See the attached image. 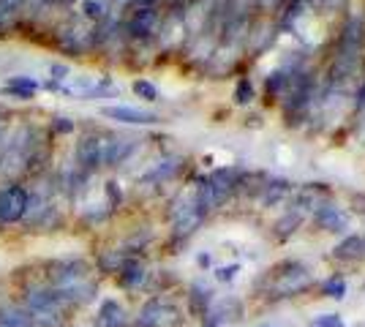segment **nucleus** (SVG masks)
Segmentation results:
<instances>
[{
    "label": "nucleus",
    "instance_id": "obj_31",
    "mask_svg": "<svg viewBox=\"0 0 365 327\" xmlns=\"http://www.w3.org/2000/svg\"><path fill=\"white\" fill-rule=\"evenodd\" d=\"M267 3H273V6H278V3H284V0H267Z\"/></svg>",
    "mask_w": 365,
    "mask_h": 327
},
{
    "label": "nucleus",
    "instance_id": "obj_9",
    "mask_svg": "<svg viewBox=\"0 0 365 327\" xmlns=\"http://www.w3.org/2000/svg\"><path fill=\"white\" fill-rule=\"evenodd\" d=\"M205 180H207V186L213 188L215 194L221 197V202H224L229 194H232L235 188L240 186V180H243V172L232 170V167H229V170H215L213 175H210V177H205Z\"/></svg>",
    "mask_w": 365,
    "mask_h": 327
},
{
    "label": "nucleus",
    "instance_id": "obj_8",
    "mask_svg": "<svg viewBox=\"0 0 365 327\" xmlns=\"http://www.w3.org/2000/svg\"><path fill=\"white\" fill-rule=\"evenodd\" d=\"M104 118H109V120H118V123H128V125L158 123V115L145 112V109H134V107H104Z\"/></svg>",
    "mask_w": 365,
    "mask_h": 327
},
{
    "label": "nucleus",
    "instance_id": "obj_27",
    "mask_svg": "<svg viewBox=\"0 0 365 327\" xmlns=\"http://www.w3.org/2000/svg\"><path fill=\"white\" fill-rule=\"evenodd\" d=\"M237 270H240V267H237V265H232V267H221V270H218L215 276H218V281H232V279H235V273H237Z\"/></svg>",
    "mask_w": 365,
    "mask_h": 327
},
{
    "label": "nucleus",
    "instance_id": "obj_30",
    "mask_svg": "<svg viewBox=\"0 0 365 327\" xmlns=\"http://www.w3.org/2000/svg\"><path fill=\"white\" fill-rule=\"evenodd\" d=\"M58 120H61V123H58V131H71V128H74V123H71L68 118H58Z\"/></svg>",
    "mask_w": 365,
    "mask_h": 327
},
{
    "label": "nucleus",
    "instance_id": "obj_25",
    "mask_svg": "<svg viewBox=\"0 0 365 327\" xmlns=\"http://www.w3.org/2000/svg\"><path fill=\"white\" fill-rule=\"evenodd\" d=\"M191 300H194V308H197L199 313H205V308H207V303H210V289H202V286H194V295H191Z\"/></svg>",
    "mask_w": 365,
    "mask_h": 327
},
{
    "label": "nucleus",
    "instance_id": "obj_3",
    "mask_svg": "<svg viewBox=\"0 0 365 327\" xmlns=\"http://www.w3.org/2000/svg\"><path fill=\"white\" fill-rule=\"evenodd\" d=\"M311 286H314V276L303 265L292 262V265H284L281 270H275L273 281H270V295L292 297L305 292V289H311Z\"/></svg>",
    "mask_w": 365,
    "mask_h": 327
},
{
    "label": "nucleus",
    "instance_id": "obj_4",
    "mask_svg": "<svg viewBox=\"0 0 365 327\" xmlns=\"http://www.w3.org/2000/svg\"><path fill=\"white\" fill-rule=\"evenodd\" d=\"M31 191L19 183H9L0 188V224H16L28 216Z\"/></svg>",
    "mask_w": 365,
    "mask_h": 327
},
{
    "label": "nucleus",
    "instance_id": "obj_14",
    "mask_svg": "<svg viewBox=\"0 0 365 327\" xmlns=\"http://www.w3.org/2000/svg\"><path fill=\"white\" fill-rule=\"evenodd\" d=\"M118 273H120V284L128 286V289H137L139 284L145 281V276H148V273H145V265H142L139 259H125Z\"/></svg>",
    "mask_w": 365,
    "mask_h": 327
},
{
    "label": "nucleus",
    "instance_id": "obj_22",
    "mask_svg": "<svg viewBox=\"0 0 365 327\" xmlns=\"http://www.w3.org/2000/svg\"><path fill=\"white\" fill-rule=\"evenodd\" d=\"M175 170H178V158H169V161H164L161 167H155L145 180H164V177H169Z\"/></svg>",
    "mask_w": 365,
    "mask_h": 327
},
{
    "label": "nucleus",
    "instance_id": "obj_17",
    "mask_svg": "<svg viewBox=\"0 0 365 327\" xmlns=\"http://www.w3.org/2000/svg\"><path fill=\"white\" fill-rule=\"evenodd\" d=\"M300 221H303V210H300V207H294V210H289L287 216L275 224V234H278L281 240H284V237H289L292 232H297Z\"/></svg>",
    "mask_w": 365,
    "mask_h": 327
},
{
    "label": "nucleus",
    "instance_id": "obj_32",
    "mask_svg": "<svg viewBox=\"0 0 365 327\" xmlns=\"http://www.w3.org/2000/svg\"><path fill=\"white\" fill-rule=\"evenodd\" d=\"M363 246H365V237H363Z\"/></svg>",
    "mask_w": 365,
    "mask_h": 327
},
{
    "label": "nucleus",
    "instance_id": "obj_15",
    "mask_svg": "<svg viewBox=\"0 0 365 327\" xmlns=\"http://www.w3.org/2000/svg\"><path fill=\"white\" fill-rule=\"evenodd\" d=\"M363 254H365L363 237H357V234H351V237H346V240H341V243L333 249L335 259H357V256H363Z\"/></svg>",
    "mask_w": 365,
    "mask_h": 327
},
{
    "label": "nucleus",
    "instance_id": "obj_18",
    "mask_svg": "<svg viewBox=\"0 0 365 327\" xmlns=\"http://www.w3.org/2000/svg\"><path fill=\"white\" fill-rule=\"evenodd\" d=\"M36 82L33 79H11L9 82V88H6V93H11V95H16V98H33V93H36Z\"/></svg>",
    "mask_w": 365,
    "mask_h": 327
},
{
    "label": "nucleus",
    "instance_id": "obj_33",
    "mask_svg": "<svg viewBox=\"0 0 365 327\" xmlns=\"http://www.w3.org/2000/svg\"><path fill=\"white\" fill-rule=\"evenodd\" d=\"M0 134H3V128H0Z\"/></svg>",
    "mask_w": 365,
    "mask_h": 327
},
{
    "label": "nucleus",
    "instance_id": "obj_13",
    "mask_svg": "<svg viewBox=\"0 0 365 327\" xmlns=\"http://www.w3.org/2000/svg\"><path fill=\"white\" fill-rule=\"evenodd\" d=\"M98 327H125V311L118 300H107L98 311Z\"/></svg>",
    "mask_w": 365,
    "mask_h": 327
},
{
    "label": "nucleus",
    "instance_id": "obj_12",
    "mask_svg": "<svg viewBox=\"0 0 365 327\" xmlns=\"http://www.w3.org/2000/svg\"><path fill=\"white\" fill-rule=\"evenodd\" d=\"M0 327H36V325H33V319L28 316V311L22 306L3 303L0 306Z\"/></svg>",
    "mask_w": 365,
    "mask_h": 327
},
{
    "label": "nucleus",
    "instance_id": "obj_10",
    "mask_svg": "<svg viewBox=\"0 0 365 327\" xmlns=\"http://www.w3.org/2000/svg\"><path fill=\"white\" fill-rule=\"evenodd\" d=\"M155 22H158L155 9H150V6L137 9L134 16H131V22H128V33H131L134 38H148V36L155 31Z\"/></svg>",
    "mask_w": 365,
    "mask_h": 327
},
{
    "label": "nucleus",
    "instance_id": "obj_6",
    "mask_svg": "<svg viewBox=\"0 0 365 327\" xmlns=\"http://www.w3.org/2000/svg\"><path fill=\"white\" fill-rule=\"evenodd\" d=\"M104 164V140L101 137H82L76 145V170H82L85 175L96 172Z\"/></svg>",
    "mask_w": 365,
    "mask_h": 327
},
{
    "label": "nucleus",
    "instance_id": "obj_24",
    "mask_svg": "<svg viewBox=\"0 0 365 327\" xmlns=\"http://www.w3.org/2000/svg\"><path fill=\"white\" fill-rule=\"evenodd\" d=\"M82 11H85L88 19H101L107 9H104V3H101V0H85V3H82Z\"/></svg>",
    "mask_w": 365,
    "mask_h": 327
},
{
    "label": "nucleus",
    "instance_id": "obj_2",
    "mask_svg": "<svg viewBox=\"0 0 365 327\" xmlns=\"http://www.w3.org/2000/svg\"><path fill=\"white\" fill-rule=\"evenodd\" d=\"M52 289L66 300V303H85L96 292V284L91 281V270L82 262H66V265L52 276Z\"/></svg>",
    "mask_w": 365,
    "mask_h": 327
},
{
    "label": "nucleus",
    "instance_id": "obj_26",
    "mask_svg": "<svg viewBox=\"0 0 365 327\" xmlns=\"http://www.w3.org/2000/svg\"><path fill=\"white\" fill-rule=\"evenodd\" d=\"M311 327H344V322H341V316H335V313H324L319 319H314Z\"/></svg>",
    "mask_w": 365,
    "mask_h": 327
},
{
    "label": "nucleus",
    "instance_id": "obj_28",
    "mask_svg": "<svg viewBox=\"0 0 365 327\" xmlns=\"http://www.w3.org/2000/svg\"><path fill=\"white\" fill-rule=\"evenodd\" d=\"M354 109H357V112H363V109H365V79H363V85L357 88V98H354Z\"/></svg>",
    "mask_w": 365,
    "mask_h": 327
},
{
    "label": "nucleus",
    "instance_id": "obj_19",
    "mask_svg": "<svg viewBox=\"0 0 365 327\" xmlns=\"http://www.w3.org/2000/svg\"><path fill=\"white\" fill-rule=\"evenodd\" d=\"M322 295L324 297H335V300H341V297L346 295V281L344 279H330L322 284Z\"/></svg>",
    "mask_w": 365,
    "mask_h": 327
},
{
    "label": "nucleus",
    "instance_id": "obj_7",
    "mask_svg": "<svg viewBox=\"0 0 365 327\" xmlns=\"http://www.w3.org/2000/svg\"><path fill=\"white\" fill-rule=\"evenodd\" d=\"M314 221L319 224L324 232H341V229H346V224H349V216L333 202H322L317 210H314Z\"/></svg>",
    "mask_w": 365,
    "mask_h": 327
},
{
    "label": "nucleus",
    "instance_id": "obj_21",
    "mask_svg": "<svg viewBox=\"0 0 365 327\" xmlns=\"http://www.w3.org/2000/svg\"><path fill=\"white\" fill-rule=\"evenodd\" d=\"M134 93H137L139 98H145V101H155V98H158L155 85L148 82V79H137V82H134Z\"/></svg>",
    "mask_w": 365,
    "mask_h": 327
},
{
    "label": "nucleus",
    "instance_id": "obj_20",
    "mask_svg": "<svg viewBox=\"0 0 365 327\" xmlns=\"http://www.w3.org/2000/svg\"><path fill=\"white\" fill-rule=\"evenodd\" d=\"M22 6H25V0H0V25H6Z\"/></svg>",
    "mask_w": 365,
    "mask_h": 327
},
{
    "label": "nucleus",
    "instance_id": "obj_16",
    "mask_svg": "<svg viewBox=\"0 0 365 327\" xmlns=\"http://www.w3.org/2000/svg\"><path fill=\"white\" fill-rule=\"evenodd\" d=\"M289 183H284V180H267L262 186V204H278L281 199L289 197Z\"/></svg>",
    "mask_w": 365,
    "mask_h": 327
},
{
    "label": "nucleus",
    "instance_id": "obj_11",
    "mask_svg": "<svg viewBox=\"0 0 365 327\" xmlns=\"http://www.w3.org/2000/svg\"><path fill=\"white\" fill-rule=\"evenodd\" d=\"M134 140H112V142H104V164L107 167H118L123 164L125 158L134 153Z\"/></svg>",
    "mask_w": 365,
    "mask_h": 327
},
{
    "label": "nucleus",
    "instance_id": "obj_29",
    "mask_svg": "<svg viewBox=\"0 0 365 327\" xmlns=\"http://www.w3.org/2000/svg\"><path fill=\"white\" fill-rule=\"evenodd\" d=\"M107 194L112 197V204H120V191H118V183H107Z\"/></svg>",
    "mask_w": 365,
    "mask_h": 327
},
{
    "label": "nucleus",
    "instance_id": "obj_5",
    "mask_svg": "<svg viewBox=\"0 0 365 327\" xmlns=\"http://www.w3.org/2000/svg\"><path fill=\"white\" fill-rule=\"evenodd\" d=\"M180 319V308L169 300H161V297L145 303V308L139 313V325L142 327H178Z\"/></svg>",
    "mask_w": 365,
    "mask_h": 327
},
{
    "label": "nucleus",
    "instance_id": "obj_1",
    "mask_svg": "<svg viewBox=\"0 0 365 327\" xmlns=\"http://www.w3.org/2000/svg\"><path fill=\"white\" fill-rule=\"evenodd\" d=\"M66 300L52 286H31L25 292V311L36 327H63L66 325Z\"/></svg>",
    "mask_w": 365,
    "mask_h": 327
},
{
    "label": "nucleus",
    "instance_id": "obj_23",
    "mask_svg": "<svg viewBox=\"0 0 365 327\" xmlns=\"http://www.w3.org/2000/svg\"><path fill=\"white\" fill-rule=\"evenodd\" d=\"M251 98H254V85H251L248 79H240L237 88H235V101H237V104H248Z\"/></svg>",
    "mask_w": 365,
    "mask_h": 327
}]
</instances>
